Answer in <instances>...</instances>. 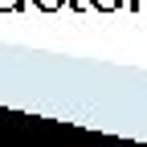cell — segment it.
<instances>
[{"mask_svg": "<svg viewBox=\"0 0 147 147\" xmlns=\"http://www.w3.org/2000/svg\"><path fill=\"white\" fill-rule=\"evenodd\" d=\"M37 4H41V8H57L61 0H37Z\"/></svg>", "mask_w": 147, "mask_h": 147, "instance_id": "obj_1", "label": "cell"}, {"mask_svg": "<svg viewBox=\"0 0 147 147\" xmlns=\"http://www.w3.org/2000/svg\"><path fill=\"white\" fill-rule=\"evenodd\" d=\"M0 8H21V0H0Z\"/></svg>", "mask_w": 147, "mask_h": 147, "instance_id": "obj_2", "label": "cell"}, {"mask_svg": "<svg viewBox=\"0 0 147 147\" xmlns=\"http://www.w3.org/2000/svg\"><path fill=\"white\" fill-rule=\"evenodd\" d=\"M94 4H102V8H115V4H119V0H94Z\"/></svg>", "mask_w": 147, "mask_h": 147, "instance_id": "obj_3", "label": "cell"}]
</instances>
